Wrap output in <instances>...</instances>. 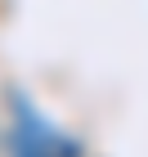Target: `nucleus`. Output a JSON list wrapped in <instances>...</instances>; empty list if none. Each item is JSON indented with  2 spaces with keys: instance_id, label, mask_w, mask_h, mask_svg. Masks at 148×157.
Returning <instances> with one entry per match:
<instances>
[{
  "instance_id": "nucleus-1",
  "label": "nucleus",
  "mask_w": 148,
  "mask_h": 157,
  "mask_svg": "<svg viewBox=\"0 0 148 157\" xmlns=\"http://www.w3.org/2000/svg\"><path fill=\"white\" fill-rule=\"evenodd\" d=\"M13 157H76V148L54 139L40 121H27L13 130Z\"/></svg>"
}]
</instances>
